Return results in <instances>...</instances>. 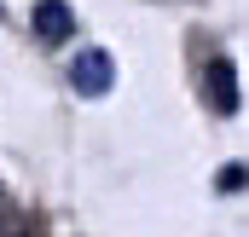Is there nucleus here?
I'll return each mask as SVG.
<instances>
[{"label": "nucleus", "instance_id": "nucleus-1", "mask_svg": "<svg viewBox=\"0 0 249 237\" xmlns=\"http://www.w3.org/2000/svg\"><path fill=\"white\" fill-rule=\"evenodd\" d=\"M70 87H75L81 99H105V93L116 87V58H110L105 47H81V52L70 58Z\"/></svg>", "mask_w": 249, "mask_h": 237}, {"label": "nucleus", "instance_id": "nucleus-2", "mask_svg": "<svg viewBox=\"0 0 249 237\" xmlns=\"http://www.w3.org/2000/svg\"><path fill=\"white\" fill-rule=\"evenodd\" d=\"M35 35L47 41V47H64L70 35H75V12H70V0H35Z\"/></svg>", "mask_w": 249, "mask_h": 237}, {"label": "nucleus", "instance_id": "nucleus-3", "mask_svg": "<svg viewBox=\"0 0 249 237\" xmlns=\"http://www.w3.org/2000/svg\"><path fill=\"white\" fill-rule=\"evenodd\" d=\"M209 104L220 110V116H238V69H232V58H214L209 64Z\"/></svg>", "mask_w": 249, "mask_h": 237}, {"label": "nucleus", "instance_id": "nucleus-4", "mask_svg": "<svg viewBox=\"0 0 249 237\" xmlns=\"http://www.w3.org/2000/svg\"><path fill=\"white\" fill-rule=\"evenodd\" d=\"M18 226H23V220H18V208L6 203V191H0V237H18Z\"/></svg>", "mask_w": 249, "mask_h": 237}, {"label": "nucleus", "instance_id": "nucleus-5", "mask_svg": "<svg viewBox=\"0 0 249 237\" xmlns=\"http://www.w3.org/2000/svg\"><path fill=\"white\" fill-rule=\"evenodd\" d=\"M244 179H249L244 168H226V174H220V191H238V185H244Z\"/></svg>", "mask_w": 249, "mask_h": 237}, {"label": "nucleus", "instance_id": "nucleus-6", "mask_svg": "<svg viewBox=\"0 0 249 237\" xmlns=\"http://www.w3.org/2000/svg\"><path fill=\"white\" fill-rule=\"evenodd\" d=\"M0 12H6V6H0Z\"/></svg>", "mask_w": 249, "mask_h": 237}]
</instances>
